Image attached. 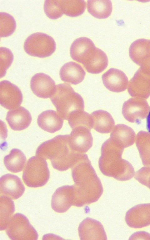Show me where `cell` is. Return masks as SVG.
<instances>
[{
	"mask_svg": "<svg viewBox=\"0 0 150 240\" xmlns=\"http://www.w3.org/2000/svg\"><path fill=\"white\" fill-rule=\"evenodd\" d=\"M56 46L52 37L43 33L37 32L26 38L24 49L30 56L44 58L51 56L55 51Z\"/></svg>",
	"mask_w": 150,
	"mask_h": 240,
	"instance_id": "8992f818",
	"label": "cell"
},
{
	"mask_svg": "<svg viewBox=\"0 0 150 240\" xmlns=\"http://www.w3.org/2000/svg\"><path fill=\"white\" fill-rule=\"evenodd\" d=\"M149 110V106L145 100L141 97H133L124 103L122 113L127 120L134 123L145 118Z\"/></svg>",
	"mask_w": 150,
	"mask_h": 240,
	"instance_id": "ba28073f",
	"label": "cell"
},
{
	"mask_svg": "<svg viewBox=\"0 0 150 240\" xmlns=\"http://www.w3.org/2000/svg\"><path fill=\"white\" fill-rule=\"evenodd\" d=\"M44 10L46 15L52 19L58 18L63 14L58 0H45L44 4Z\"/></svg>",
	"mask_w": 150,
	"mask_h": 240,
	"instance_id": "1f68e13d",
	"label": "cell"
},
{
	"mask_svg": "<svg viewBox=\"0 0 150 240\" xmlns=\"http://www.w3.org/2000/svg\"><path fill=\"white\" fill-rule=\"evenodd\" d=\"M50 98L57 112L64 120H68L70 115L74 112L84 110L83 99L80 94L75 92L68 84L56 85Z\"/></svg>",
	"mask_w": 150,
	"mask_h": 240,
	"instance_id": "277c9868",
	"label": "cell"
},
{
	"mask_svg": "<svg viewBox=\"0 0 150 240\" xmlns=\"http://www.w3.org/2000/svg\"><path fill=\"white\" fill-rule=\"evenodd\" d=\"M102 80L104 86L109 90L119 93L127 89L128 79L122 71L111 68L102 75Z\"/></svg>",
	"mask_w": 150,
	"mask_h": 240,
	"instance_id": "ac0fdd59",
	"label": "cell"
},
{
	"mask_svg": "<svg viewBox=\"0 0 150 240\" xmlns=\"http://www.w3.org/2000/svg\"><path fill=\"white\" fill-rule=\"evenodd\" d=\"M88 12L93 16L98 19H105L111 15L112 9L110 0H88Z\"/></svg>",
	"mask_w": 150,
	"mask_h": 240,
	"instance_id": "4316f807",
	"label": "cell"
},
{
	"mask_svg": "<svg viewBox=\"0 0 150 240\" xmlns=\"http://www.w3.org/2000/svg\"><path fill=\"white\" fill-rule=\"evenodd\" d=\"M49 177L50 171L45 160L36 156L28 160L22 175L26 185L33 188L43 186L48 182Z\"/></svg>",
	"mask_w": 150,
	"mask_h": 240,
	"instance_id": "5b68a950",
	"label": "cell"
},
{
	"mask_svg": "<svg viewBox=\"0 0 150 240\" xmlns=\"http://www.w3.org/2000/svg\"><path fill=\"white\" fill-rule=\"evenodd\" d=\"M135 178L150 189V167H143L137 171Z\"/></svg>",
	"mask_w": 150,
	"mask_h": 240,
	"instance_id": "836d02e7",
	"label": "cell"
},
{
	"mask_svg": "<svg viewBox=\"0 0 150 240\" xmlns=\"http://www.w3.org/2000/svg\"><path fill=\"white\" fill-rule=\"evenodd\" d=\"M63 13L71 17H76L82 15L86 8L84 0H58Z\"/></svg>",
	"mask_w": 150,
	"mask_h": 240,
	"instance_id": "f1b7e54d",
	"label": "cell"
},
{
	"mask_svg": "<svg viewBox=\"0 0 150 240\" xmlns=\"http://www.w3.org/2000/svg\"><path fill=\"white\" fill-rule=\"evenodd\" d=\"M37 123L43 130L54 133L60 130L62 126L63 119L58 113L52 110L45 111L38 116Z\"/></svg>",
	"mask_w": 150,
	"mask_h": 240,
	"instance_id": "44dd1931",
	"label": "cell"
},
{
	"mask_svg": "<svg viewBox=\"0 0 150 240\" xmlns=\"http://www.w3.org/2000/svg\"><path fill=\"white\" fill-rule=\"evenodd\" d=\"M95 47L92 41L85 37L75 39L70 48V54L74 60L82 63L84 59Z\"/></svg>",
	"mask_w": 150,
	"mask_h": 240,
	"instance_id": "d4e9b609",
	"label": "cell"
},
{
	"mask_svg": "<svg viewBox=\"0 0 150 240\" xmlns=\"http://www.w3.org/2000/svg\"><path fill=\"white\" fill-rule=\"evenodd\" d=\"M149 39H139L134 41L129 49L131 59L146 73L150 74V52L148 48Z\"/></svg>",
	"mask_w": 150,
	"mask_h": 240,
	"instance_id": "30bf717a",
	"label": "cell"
},
{
	"mask_svg": "<svg viewBox=\"0 0 150 240\" xmlns=\"http://www.w3.org/2000/svg\"><path fill=\"white\" fill-rule=\"evenodd\" d=\"M68 120L72 130L79 127H85L90 130L92 128L91 115L84 110L74 112L70 115Z\"/></svg>",
	"mask_w": 150,
	"mask_h": 240,
	"instance_id": "f546056e",
	"label": "cell"
},
{
	"mask_svg": "<svg viewBox=\"0 0 150 240\" xmlns=\"http://www.w3.org/2000/svg\"><path fill=\"white\" fill-rule=\"evenodd\" d=\"M0 103L4 108L12 110L22 104L23 96L19 88L10 81L4 80L0 83Z\"/></svg>",
	"mask_w": 150,
	"mask_h": 240,
	"instance_id": "9c48e42d",
	"label": "cell"
},
{
	"mask_svg": "<svg viewBox=\"0 0 150 240\" xmlns=\"http://www.w3.org/2000/svg\"><path fill=\"white\" fill-rule=\"evenodd\" d=\"M125 222L132 228H140L150 225V203L137 205L126 213Z\"/></svg>",
	"mask_w": 150,
	"mask_h": 240,
	"instance_id": "7c38bea8",
	"label": "cell"
},
{
	"mask_svg": "<svg viewBox=\"0 0 150 240\" xmlns=\"http://www.w3.org/2000/svg\"><path fill=\"white\" fill-rule=\"evenodd\" d=\"M69 141L72 148L79 153H84L91 148L93 137L90 130L84 127L75 128L69 135Z\"/></svg>",
	"mask_w": 150,
	"mask_h": 240,
	"instance_id": "5bb4252c",
	"label": "cell"
},
{
	"mask_svg": "<svg viewBox=\"0 0 150 240\" xmlns=\"http://www.w3.org/2000/svg\"><path fill=\"white\" fill-rule=\"evenodd\" d=\"M0 190L1 195L16 200L23 195L25 187L18 176L13 174H7L0 178Z\"/></svg>",
	"mask_w": 150,
	"mask_h": 240,
	"instance_id": "2e32d148",
	"label": "cell"
},
{
	"mask_svg": "<svg viewBox=\"0 0 150 240\" xmlns=\"http://www.w3.org/2000/svg\"><path fill=\"white\" fill-rule=\"evenodd\" d=\"M0 230H6L7 225L15 211L14 202L10 198L0 196Z\"/></svg>",
	"mask_w": 150,
	"mask_h": 240,
	"instance_id": "83f0119b",
	"label": "cell"
},
{
	"mask_svg": "<svg viewBox=\"0 0 150 240\" xmlns=\"http://www.w3.org/2000/svg\"><path fill=\"white\" fill-rule=\"evenodd\" d=\"M92 128L102 134L111 132L113 129L115 122L111 115L107 111L97 110L91 114Z\"/></svg>",
	"mask_w": 150,
	"mask_h": 240,
	"instance_id": "603a6c76",
	"label": "cell"
},
{
	"mask_svg": "<svg viewBox=\"0 0 150 240\" xmlns=\"http://www.w3.org/2000/svg\"><path fill=\"white\" fill-rule=\"evenodd\" d=\"M135 134L130 127L123 124L117 125L110 135L115 143L124 148L133 145Z\"/></svg>",
	"mask_w": 150,
	"mask_h": 240,
	"instance_id": "cb8c5ba5",
	"label": "cell"
},
{
	"mask_svg": "<svg viewBox=\"0 0 150 240\" xmlns=\"http://www.w3.org/2000/svg\"><path fill=\"white\" fill-rule=\"evenodd\" d=\"M79 237L83 240H107L103 227L99 221L87 217L80 223L78 228Z\"/></svg>",
	"mask_w": 150,
	"mask_h": 240,
	"instance_id": "4fadbf2b",
	"label": "cell"
},
{
	"mask_svg": "<svg viewBox=\"0 0 150 240\" xmlns=\"http://www.w3.org/2000/svg\"><path fill=\"white\" fill-rule=\"evenodd\" d=\"M71 168L75 183V206L80 207L97 201L103 193V188L87 155L80 154Z\"/></svg>",
	"mask_w": 150,
	"mask_h": 240,
	"instance_id": "6da1fadb",
	"label": "cell"
},
{
	"mask_svg": "<svg viewBox=\"0 0 150 240\" xmlns=\"http://www.w3.org/2000/svg\"><path fill=\"white\" fill-rule=\"evenodd\" d=\"M146 127L148 131L150 133V108L149 113L147 117Z\"/></svg>",
	"mask_w": 150,
	"mask_h": 240,
	"instance_id": "e575fe53",
	"label": "cell"
},
{
	"mask_svg": "<svg viewBox=\"0 0 150 240\" xmlns=\"http://www.w3.org/2000/svg\"><path fill=\"white\" fill-rule=\"evenodd\" d=\"M6 120L10 128L15 131H20L28 128L32 120L29 112L22 106L9 111Z\"/></svg>",
	"mask_w": 150,
	"mask_h": 240,
	"instance_id": "ffe728a7",
	"label": "cell"
},
{
	"mask_svg": "<svg viewBox=\"0 0 150 240\" xmlns=\"http://www.w3.org/2000/svg\"><path fill=\"white\" fill-rule=\"evenodd\" d=\"M69 135H58L42 143L37 148L36 156L50 160L53 168L60 171L71 168L80 153L71 147Z\"/></svg>",
	"mask_w": 150,
	"mask_h": 240,
	"instance_id": "7a4b0ae2",
	"label": "cell"
},
{
	"mask_svg": "<svg viewBox=\"0 0 150 240\" xmlns=\"http://www.w3.org/2000/svg\"><path fill=\"white\" fill-rule=\"evenodd\" d=\"M124 149L110 138L102 144L98 165L103 175L122 181L129 180L133 177L135 172L133 166L122 158Z\"/></svg>",
	"mask_w": 150,
	"mask_h": 240,
	"instance_id": "3957f363",
	"label": "cell"
},
{
	"mask_svg": "<svg viewBox=\"0 0 150 240\" xmlns=\"http://www.w3.org/2000/svg\"><path fill=\"white\" fill-rule=\"evenodd\" d=\"M148 47L149 49V50L150 51V40H149V42L148 45Z\"/></svg>",
	"mask_w": 150,
	"mask_h": 240,
	"instance_id": "d590c367",
	"label": "cell"
},
{
	"mask_svg": "<svg viewBox=\"0 0 150 240\" xmlns=\"http://www.w3.org/2000/svg\"><path fill=\"white\" fill-rule=\"evenodd\" d=\"M16 27L15 20L9 14L0 13V37H5L11 35Z\"/></svg>",
	"mask_w": 150,
	"mask_h": 240,
	"instance_id": "4dcf8cb0",
	"label": "cell"
},
{
	"mask_svg": "<svg viewBox=\"0 0 150 240\" xmlns=\"http://www.w3.org/2000/svg\"><path fill=\"white\" fill-rule=\"evenodd\" d=\"M75 196L73 185H65L57 188L52 196L51 207L58 213L67 211L74 206Z\"/></svg>",
	"mask_w": 150,
	"mask_h": 240,
	"instance_id": "8fae6325",
	"label": "cell"
},
{
	"mask_svg": "<svg viewBox=\"0 0 150 240\" xmlns=\"http://www.w3.org/2000/svg\"><path fill=\"white\" fill-rule=\"evenodd\" d=\"M59 75L62 81L76 85L83 81L86 73L81 65L75 62L70 61L62 67Z\"/></svg>",
	"mask_w": 150,
	"mask_h": 240,
	"instance_id": "7402d4cb",
	"label": "cell"
},
{
	"mask_svg": "<svg viewBox=\"0 0 150 240\" xmlns=\"http://www.w3.org/2000/svg\"><path fill=\"white\" fill-rule=\"evenodd\" d=\"M82 64L88 73L98 74L107 68L108 59L103 51L95 47L88 53Z\"/></svg>",
	"mask_w": 150,
	"mask_h": 240,
	"instance_id": "d6986e66",
	"label": "cell"
},
{
	"mask_svg": "<svg viewBox=\"0 0 150 240\" xmlns=\"http://www.w3.org/2000/svg\"><path fill=\"white\" fill-rule=\"evenodd\" d=\"M8 237L13 240H36L38 235L36 230L24 215L16 213L12 217L6 229Z\"/></svg>",
	"mask_w": 150,
	"mask_h": 240,
	"instance_id": "52a82bcc",
	"label": "cell"
},
{
	"mask_svg": "<svg viewBox=\"0 0 150 240\" xmlns=\"http://www.w3.org/2000/svg\"><path fill=\"white\" fill-rule=\"evenodd\" d=\"M56 85L54 80L43 73L36 74L32 78L30 87L33 93L38 97L47 99L53 93Z\"/></svg>",
	"mask_w": 150,
	"mask_h": 240,
	"instance_id": "9a60e30c",
	"label": "cell"
},
{
	"mask_svg": "<svg viewBox=\"0 0 150 240\" xmlns=\"http://www.w3.org/2000/svg\"><path fill=\"white\" fill-rule=\"evenodd\" d=\"M27 159L22 152L19 149H12L9 154L5 156L3 160L6 168L13 173L21 171L25 167Z\"/></svg>",
	"mask_w": 150,
	"mask_h": 240,
	"instance_id": "484cf974",
	"label": "cell"
},
{
	"mask_svg": "<svg viewBox=\"0 0 150 240\" xmlns=\"http://www.w3.org/2000/svg\"><path fill=\"white\" fill-rule=\"evenodd\" d=\"M13 59V55L8 49L0 47V77H3Z\"/></svg>",
	"mask_w": 150,
	"mask_h": 240,
	"instance_id": "d6a6232c",
	"label": "cell"
},
{
	"mask_svg": "<svg viewBox=\"0 0 150 240\" xmlns=\"http://www.w3.org/2000/svg\"><path fill=\"white\" fill-rule=\"evenodd\" d=\"M128 91L132 97L148 98L150 95V75L140 68L129 81Z\"/></svg>",
	"mask_w": 150,
	"mask_h": 240,
	"instance_id": "e0dca14e",
	"label": "cell"
}]
</instances>
